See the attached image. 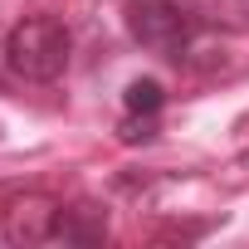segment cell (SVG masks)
Wrapping results in <instances>:
<instances>
[{"instance_id": "obj_1", "label": "cell", "mask_w": 249, "mask_h": 249, "mask_svg": "<svg viewBox=\"0 0 249 249\" xmlns=\"http://www.w3.org/2000/svg\"><path fill=\"white\" fill-rule=\"evenodd\" d=\"M5 64H10V73H20L30 83H54L69 69V30H64V20L25 15L5 35Z\"/></svg>"}, {"instance_id": "obj_2", "label": "cell", "mask_w": 249, "mask_h": 249, "mask_svg": "<svg viewBox=\"0 0 249 249\" xmlns=\"http://www.w3.org/2000/svg\"><path fill=\"white\" fill-rule=\"evenodd\" d=\"M127 30L142 49L152 54H166V59H181L186 39H191V20L176 0H127Z\"/></svg>"}, {"instance_id": "obj_3", "label": "cell", "mask_w": 249, "mask_h": 249, "mask_svg": "<svg viewBox=\"0 0 249 249\" xmlns=\"http://www.w3.org/2000/svg\"><path fill=\"white\" fill-rule=\"evenodd\" d=\"M59 210L64 205L54 196H44V191L15 196L5 210H0V239H5V244H44L59 230Z\"/></svg>"}, {"instance_id": "obj_4", "label": "cell", "mask_w": 249, "mask_h": 249, "mask_svg": "<svg viewBox=\"0 0 249 249\" xmlns=\"http://www.w3.org/2000/svg\"><path fill=\"white\" fill-rule=\"evenodd\" d=\"M103 234H107V210L103 205L78 200V205H64L59 210L54 239H64V244H103Z\"/></svg>"}, {"instance_id": "obj_5", "label": "cell", "mask_w": 249, "mask_h": 249, "mask_svg": "<svg viewBox=\"0 0 249 249\" xmlns=\"http://www.w3.org/2000/svg\"><path fill=\"white\" fill-rule=\"evenodd\" d=\"M122 103H127V112H161L166 93H161V83H157V78H132V83H127V93H122Z\"/></svg>"}, {"instance_id": "obj_6", "label": "cell", "mask_w": 249, "mask_h": 249, "mask_svg": "<svg viewBox=\"0 0 249 249\" xmlns=\"http://www.w3.org/2000/svg\"><path fill=\"white\" fill-rule=\"evenodd\" d=\"M161 127H157V112H127L122 117V127H117V137L127 142V147H137V142H152Z\"/></svg>"}]
</instances>
